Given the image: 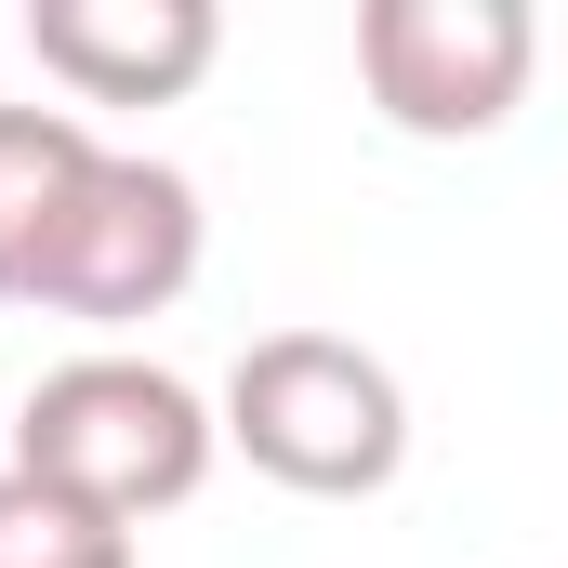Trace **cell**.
<instances>
[{
    "instance_id": "1",
    "label": "cell",
    "mask_w": 568,
    "mask_h": 568,
    "mask_svg": "<svg viewBox=\"0 0 568 568\" xmlns=\"http://www.w3.org/2000/svg\"><path fill=\"white\" fill-rule=\"evenodd\" d=\"M13 463L53 476V489H80V503H106L120 529H145V516H172V503L212 489L225 424H212V397H199L185 371H159L133 344H93V357H53V371L27 384Z\"/></svg>"
},
{
    "instance_id": "2",
    "label": "cell",
    "mask_w": 568,
    "mask_h": 568,
    "mask_svg": "<svg viewBox=\"0 0 568 568\" xmlns=\"http://www.w3.org/2000/svg\"><path fill=\"white\" fill-rule=\"evenodd\" d=\"M212 424L252 476H278L304 503H371L410 463V384L344 331H265V344H239Z\"/></svg>"
},
{
    "instance_id": "3",
    "label": "cell",
    "mask_w": 568,
    "mask_h": 568,
    "mask_svg": "<svg viewBox=\"0 0 568 568\" xmlns=\"http://www.w3.org/2000/svg\"><path fill=\"white\" fill-rule=\"evenodd\" d=\"M542 13L529 0H357V93L410 145H489L529 106Z\"/></svg>"
},
{
    "instance_id": "4",
    "label": "cell",
    "mask_w": 568,
    "mask_h": 568,
    "mask_svg": "<svg viewBox=\"0 0 568 568\" xmlns=\"http://www.w3.org/2000/svg\"><path fill=\"white\" fill-rule=\"evenodd\" d=\"M199 252H212L199 185L172 159H145V145H106L80 172V199H67V225H53L27 304L40 317H93V331H133V317H159V304L199 291Z\"/></svg>"
},
{
    "instance_id": "5",
    "label": "cell",
    "mask_w": 568,
    "mask_h": 568,
    "mask_svg": "<svg viewBox=\"0 0 568 568\" xmlns=\"http://www.w3.org/2000/svg\"><path fill=\"white\" fill-rule=\"evenodd\" d=\"M27 53L80 106H172L212 80L225 13L212 0H27Z\"/></svg>"
},
{
    "instance_id": "6",
    "label": "cell",
    "mask_w": 568,
    "mask_h": 568,
    "mask_svg": "<svg viewBox=\"0 0 568 568\" xmlns=\"http://www.w3.org/2000/svg\"><path fill=\"white\" fill-rule=\"evenodd\" d=\"M93 159H106V133L80 106H0V304H27V278H40V252H53Z\"/></svg>"
},
{
    "instance_id": "7",
    "label": "cell",
    "mask_w": 568,
    "mask_h": 568,
    "mask_svg": "<svg viewBox=\"0 0 568 568\" xmlns=\"http://www.w3.org/2000/svg\"><path fill=\"white\" fill-rule=\"evenodd\" d=\"M0 568H133V529L27 463H0Z\"/></svg>"
}]
</instances>
